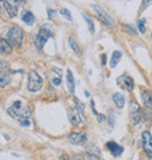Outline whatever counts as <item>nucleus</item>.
<instances>
[{
  "instance_id": "obj_15",
  "label": "nucleus",
  "mask_w": 152,
  "mask_h": 160,
  "mask_svg": "<svg viewBox=\"0 0 152 160\" xmlns=\"http://www.w3.org/2000/svg\"><path fill=\"white\" fill-rule=\"evenodd\" d=\"M9 82H11V76H9V74H8L7 71L0 69V88L6 87L7 84H9Z\"/></svg>"
},
{
  "instance_id": "obj_10",
  "label": "nucleus",
  "mask_w": 152,
  "mask_h": 160,
  "mask_svg": "<svg viewBox=\"0 0 152 160\" xmlns=\"http://www.w3.org/2000/svg\"><path fill=\"white\" fill-rule=\"evenodd\" d=\"M107 149L114 157H120L123 153V151H124L123 146L118 145L116 141H108L107 143Z\"/></svg>"
},
{
  "instance_id": "obj_1",
  "label": "nucleus",
  "mask_w": 152,
  "mask_h": 160,
  "mask_svg": "<svg viewBox=\"0 0 152 160\" xmlns=\"http://www.w3.org/2000/svg\"><path fill=\"white\" fill-rule=\"evenodd\" d=\"M7 112L11 117L17 119L18 122H21L24 119H27L30 115V110L27 105H24L21 100H15L11 108L7 109Z\"/></svg>"
},
{
  "instance_id": "obj_14",
  "label": "nucleus",
  "mask_w": 152,
  "mask_h": 160,
  "mask_svg": "<svg viewBox=\"0 0 152 160\" xmlns=\"http://www.w3.org/2000/svg\"><path fill=\"white\" fill-rule=\"evenodd\" d=\"M4 7H5V9L7 11V13H8V15H9L11 18H14V17L18 14V7H15L14 5H12L8 0H5V1H4Z\"/></svg>"
},
{
  "instance_id": "obj_27",
  "label": "nucleus",
  "mask_w": 152,
  "mask_h": 160,
  "mask_svg": "<svg viewBox=\"0 0 152 160\" xmlns=\"http://www.w3.org/2000/svg\"><path fill=\"white\" fill-rule=\"evenodd\" d=\"M150 5H152V0H143V1H142V5H140V12L145 11Z\"/></svg>"
},
{
  "instance_id": "obj_31",
  "label": "nucleus",
  "mask_w": 152,
  "mask_h": 160,
  "mask_svg": "<svg viewBox=\"0 0 152 160\" xmlns=\"http://www.w3.org/2000/svg\"><path fill=\"white\" fill-rule=\"evenodd\" d=\"M19 124H20L21 126H30V119L27 118V119H24V121L19 122Z\"/></svg>"
},
{
  "instance_id": "obj_18",
  "label": "nucleus",
  "mask_w": 152,
  "mask_h": 160,
  "mask_svg": "<svg viewBox=\"0 0 152 160\" xmlns=\"http://www.w3.org/2000/svg\"><path fill=\"white\" fill-rule=\"evenodd\" d=\"M122 52H120V50H115L114 53H112V56H111V60H110V68H115L117 64H118V62L121 61L122 59Z\"/></svg>"
},
{
  "instance_id": "obj_7",
  "label": "nucleus",
  "mask_w": 152,
  "mask_h": 160,
  "mask_svg": "<svg viewBox=\"0 0 152 160\" xmlns=\"http://www.w3.org/2000/svg\"><path fill=\"white\" fill-rule=\"evenodd\" d=\"M142 147L146 154H152V136L149 131H144L142 134Z\"/></svg>"
},
{
  "instance_id": "obj_6",
  "label": "nucleus",
  "mask_w": 152,
  "mask_h": 160,
  "mask_svg": "<svg viewBox=\"0 0 152 160\" xmlns=\"http://www.w3.org/2000/svg\"><path fill=\"white\" fill-rule=\"evenodd\" d=\"M68 140L69 143H71L73 145H77V146H82L88 141V137L86 133L83 132H71L68 136Z\"/></svg>"
},
{
  "instance_id": "obj_24",
  "label": "nucleus",
  "mask_w": 152,
  "mask_h": 160,
  "mask_svg": "<svg viewBox=\"0 0 152 160\" xmlns=\"http://www.w3.org/2000/svg\"><path fill=\"white\" fill-rule=\"evenodd\" d=\"M60 14H61V15H63V17H64L67 20H69V21H71V20H73L70 12H69L68 9H66V8H61V9H60Z\"/></svg>"
},
{
  "instance_id": "obj_28",
  "label": "nucleus",
  "mask_w": 152,
  "mask_h": 160,
  "mask_svg": "<svg viewBox=\"0 0 152 160\" xmlns=\"http://www.w3.org/2000/svg\"><path fill=\"white\" fill-rule=\"evenodd\" d=\"M8 1H9L12 5H14L15 7H19L21 4H24V2H25V0H8Z\"/></svg>"
},
{
  "instance_id": "obj_25",
  "label": "nucleus",
  "mask_w": 152,
  "mask_h": 160,
  "mask_svg": "<svg viewBox=\"0 0 152 160\" xmlns=\"http://www.w3.org/2000/svg\"><path fill=\"white\" fill-rule=\"evenodd\" d=\"M75 102H76V109L79 110V112L83 116V112H84V104L82 102H80L77 98H75Z\"/></svg>"
},
{
  "instance_id": "obj_2",
  "label": "nucleus",
  "mask_w": 152,
  "mask_h": 160,
  "mask_svg": "<svg viewBox=\"0 0 152 160\" xmlns=\"http://www.w3.org/2000/svg\"><path fill=\"white\" fill-rule=\"evenodd\" d=\"M24 37H25L24 31L19 26H12L7 34V40L14 47H20L24 42Z\"/></svg>"
},
{
  "instance_id": "obj_12",
  "label": "nucleus",
  "mask_w": 152,
  "mask_h": 160,
  "mask_svg": "<svg viewBox=\"0 0 152 160\" xmlns=\"http://www.w3.org/2000/svg\"><path fill=\"white\" fill-rule=\"evenodd\" d=\"M142 100H143V104L148 109H151L152 110V91H150V90H144L142 93Z\"/></svg>"
},
{
  "instance_id": "obj_19",
  "label": "nucleus",
  "mask_w": 152,
  "mask_h": 160,
  "mask_svg": "<svg viewBox=\"0 0 152 160\" xmlns=\"http://www.w3.org/2000/svg\"><path fill=\"white\" fill-rule=\"evenodd\" d=\"M68 43H69V47L75 52V53H80V47H79V43L70 36L68 37Z\"/></svg>"
},
{
  "instance_id": "obj_9",
  "label": "nucleus",
  "mask_w": 152,
  "mask_h": 160,
  "mask_svg": "<svg viewBox=\"0 0 152 160\" xmlns=\"http://www.w3.org/2000/svg\"><path fill=\"white\" fill-rule=\"evenodd\" d=\"M68 116H69V122L71 123V125H74V126L81 125V123H82V115L79 112V110L76 108L70 109Z\"/></svg>"
},
{
  "instance_id": "obj_36",
  "label": "nucleus",
  "mask_w": 152,
  "mask_h": 160,
  "mask_svg": "<svg viewBox=\"0 0 152 160\" xmlns=\"http://www.w3.org/2000/svg\"><path fill=\"white\" fill-rule=\"evenodd\" d=\"M60 160H69V157L68 156H66V154H62L60 157Z\"/></svg>"
},
{
  "instance_id": "obj_39",
  "label": "nucleus",
  "mask_w": 152,
  "mask_h": 160,
  "mask_svg": "<svg viewBox=\"0 0 152 160\" xmlns=\"http://www.w3.org/2000/svg\"><path fill=\"white\" fill-rule=\"evenodd\" d=\"M1 1H5V0H0V2H1Z\"/></svg>"
},
{
  "instance_id": "obj_20",
  "label": "nucleus",
  "mask_w": 152,
  "mask_h": 160,
  "mask_svg": "<svg viewBox=\"0 0 152 160\" xmlns=\"http://www.w3.org/2000/svg\"><path fill=\"white\" fill-rule=\"evenodd\" d=\"M83 18H84V20L87 21V24H88V27H89L90 32L91 33H95V25H94V21H92V19H91L89 15H87L86 13H83Z\"/></svg>"
},
{
  "instance_id": "obj_3",
  "label": "nucleus",
  "mask_w": 152,
  "mask_h": 160,
  "mask_svg": "<svg viewBox=\"0 0 152 160\" xmlns=\"http://www.w3.org/2000/svg\"><path fill=\"white\" fill-rule=\"evenodd\" d=\"M42 84H43L42 77L35 70H30L28 72V84H27L28 90L30 93H36L42 88Z\"/></svg>"
},
{
  "instance_id": "obj_32",
  "label": "nucleus",
  "mask_w": 152,
  "mask_h": 160,
  "mask_svg": "<svg viewBox=\"0 0 152 160\" xmlns=\"http://www.w3.org/2000/svg\"><path fill=\"white\" fill-rule=\"evenodd\" d=\"M47 12H48V18H49V19H53V17H54V14H55V9L48 8Z\"/></svg>"
},
{
  "instance_id": "obj_40",
  "label": "nucleus",
  "mask_w": 152,
  "mask_h": 160,
  "mask_svg": "<svg viewBox=\"0 0 152 160\" xmlns=\"http://www.w3.org/2000/svg\"><path fill=\"white\" fill-rule=\"evenodd\" d=\"M151 37H152V34H151Z\"/></svg>"
},
{
  "instance_id": "obj_37",
  "label": "nucleus",
  "mask_w": 152,
  "mask_h": 160,
  "mask_svg": "<svg viewBox=\"0 0 152 160\" xmlns=\"http://www.w3.org/2000/svg\"><path fill=\"white\" fill-rule=\"evenodd\" d=\"M84 94H86V96H87V97H89V96H90V94H89L88 91H84Z\"/></svg>"
},
{
  "instance_id": "obj_30",
  "label": "nucleus",
  "mask_w": 152,
  "mask_h": 160,
  "mask_svg": "<svg viewBox=\"0 0 152 160\" xmlns=\"http://www.w3.org/2000/svg\"><path fill=\"white\" fill-rule=\"evenodd\" d=\"M96 116H97V122H98V123H103V122H105V119H107V117H105L104 115H99V113H98V115H96Z\"/></svg>"
},
{
  "instance_id": "obj_17",
  "label": "nucleus",
  "mask_w": 152,
  "mask_h": 160,
  "mask_svg": "<svg viewBox=\"0 0 152 160\" xmlns=\"http://www.w3.org/2000/svg\"><path fill=\"white\" fill-rule=\"evenodd\" d=\"M22 21L25 22V24H27L28 26H32V25H34V22H35V17H34V14L30 12V11H26L24 14H22Z\"/></svg>"
},
{
  "instance_id": "obj_11",
  "label": "nucleus",
  "mask_w": 152,
  "mask_h": 160,
  "mask_svg": "<svg viewBox=\"0 0 152 160\" xmlns=\"http://www.w3.org/2000/svg\"><path fill=\"white\" fill-rule=\"evenodd\" d=\"M13 52V46L6 39H0V54L7 55Z\"/></svg>"
},
{
  "instance_id": "obj_26",
  "label": "nucleus",
  "mask_w": 152,
  "mask_h": 160,
  "mask_svg": "<svg viewBox=\"0 0 152 160\" xmlns=\"http://www.w3.org/2000/svg\"><path fill=\"white\" fill-rule=\"evenodd\" d=\"M82 158H83V160H102L98 156H96V154H90V153H87V154L82 156Z\"/></svg>"
},
{
  "instance_id": "obj_23",
  "label": "nucleus",
  "mask_w": 152,
  "mask_h": 160,
  "mask_svg": "<svg viewBox=\"0 0 152 160\" xmlns=\"http://www.w3.org/2000/svg\"><path fill=\"white\" fill-rule=\"evenodd\" d=\"M87 150H88V153H90V154H96V156H98L101 152H99V149L98 147H96L95 145H89L88 147H87Z\"/></svg>"
},
{
  "instance_id": "obj_38",
  "label": "nucleus",
  "mask_w": 152,
  "mask_h": 160,
  "mask_svg": "<svg viewBox=\"0 0 152 160\" xmlns=\"http://www.w3.org/2000/svg\"><path fill=\"white\" fill-rule=\"evenodd\" d=\"M149 160H152V154H150V156H149Z\"/></svg>"
},
{
  "instance_id": "obj_16",
  "label": "nucleus",
  "mask_w": 152,
  "mask_h": 160,
  "mask_svg": "<svg viewBox=\"0 0 152 160\" xmlns=\"http://www.w3.org/2000/svg\"><path fill=\"white\" fill-rule=\"evenodd\" d=\"M112 100H114L115 105H116L118 109L124 108V104H125V98H124V96H123L122 94H120V93L114 94V95H112Z\"/></svg>"
},
{
  "instance_id": "obj_33",
  "label": "nucleus",
  "mask_w": 152,
  "mask_h": 160,
  "mask_svg": "<svg viewBox=\"0 0 152 160\" xmlns=\"http://www.w3.org/2000/svg\"><path fill=\"white\" fill-rule=\"evenodd\" d=\"M53 70H54V71H55V72L59 75V77H61V76H62V70H61V69L56 68V67H54V68H53Z\"/></svg>"
},
{
  "instance_id": "obj_22",
  "label": "nucleus",
  "mask_w": 152,
  "mask_h": 160,
  "mask_svg": "<svg viewBox=\"0 0 152 160\" xmlns=\"http://www.w3.org/2000/svg\"><path fill=\"white\" fill-rule=\"evenodd\" d=\"M115 121H116V115H115L114 110H110V112H109V125L111 128L115 126Z\"/></svg>"
},
{
  "instance_id": "obj_21",
  "label": "nucleus",
  "mask_w": 152,
  "mask_h": 160,
  "mask_svg": "<svg viewBox=\"0 0 152 160\" xmlns=\"http://www.w3.org/2000/svg\"><path fill=\"white\" fill-rule=\"evenodd\" d=\"M145 22H146V19H140L137 21V26H138V29L142 34L145 33Z\"/></svg>"
},
{
  "instance_id": "obj_4",
  "label": "nucleus",
  "mask_w": 152,
  "mask_h": 160,
  "mask_svg": "<svg viewBox=\"0 0 152 160\" xmlns=\"http://www.w3.org/2000/svg\"><path fill=\"white\" fill-rule=\"evenodd\" d=\"M91 7H92V9L95 11V13L97 14V17L101 19V21H102L107 27H109V28H114V27H115V21H114V19L109 15V13H108L104 8H102L99 5H92Z\"/></svg>"
},
{
  "instance_id": "obj_35",
  "label": "nucleus",
  "mask_w": 152,
  "mask_h": 160,
  "mask_svg": "<svg viewBox=\"0 0 152 160\" xmlns=\"http://www.w3.org/2000/svg\"><path fill=\"white\" fill-rule=\"evenodd\" d=\"M126 28H129V31H131V32L133 33V34H136V31H135V29H133V27H132V26H131V25H126Z\"/></svg>"
},
{
  "instance_id": "obj_5",
  "label": "nucleus",
  "mask_w": 152,
  "mask_h": 160,
  "mask_svg": "<svg viewBox=\"0 0 152 160\" xmlns=\"http://www.w3.org/2000/svg\"><path fill=\"white\" fill-rule=\"evenodd\" d=\"M49 37H52V32L47 28V27H42L37 35L35 36V47L39 49V50H42L43 49V46L46 44V42L49 40Z\"/></svg>"
},
{
  "instance_id": "obj_8",
  "label": "nucleus",
  "mask_w": 152,
  "mask_h": 160,
  "mask_svg": "<svg viewBox=\"0 0 152 160\" xmlns=\"http://www.w3.org/2000/svg\"><path fill=\"white\" fill-rule=\"evenodd\" d=\"M117 83L121 85L123 89L128 90V91H132L133 88H135V82L133 80L128 76V75H121L118 78H117Z\"/></svg>"
},
{
  "instance_id": "obj_34",
  "label": "nucleus",
  "mask_w": 152,
  "mask_h": 160,
  "mask_svg": "<svg viewBox=\"0 0 152 160\" xmlns=\"http://www.w3.org/2000/svg\"><path fill=\"white\" fill-rule=\"evenodd\" d=\"M105 63H107V55L103 54L102 55V65H105Z\"/></svg>"
},
{
  "instance_id": "obj_29",
  "label": "nucleus",
  "mask_w": 152,
  "mask_h": 160,
  "mask_svg": "<svg viewBox=\"0 0 152 160\" xmlns=\"http://www.w3.org/2000/svg\"><path fill=\"white\" fill-rule=\"evenodd\" d=\"M52 83H53L55 87H59L61 84V77H55V78H53V80H52Z\"/></svg>"
},
{
  "instance_id": "obj_13",
  "label": "nucleus",
  "mask_w": 152,
  "mask_h": 160,
  "mask_svg": "<svg viewBox=\"0 0 152 160\" xmlns=\"http://www.w3.org/2000/svg\"><path fill=\"white\" fill-rule=\"evenodd\" d=\"M67 87L70 94L75 93V80H74V75L71 72V70H67Z\"/></svg>"
}]
</instances>
